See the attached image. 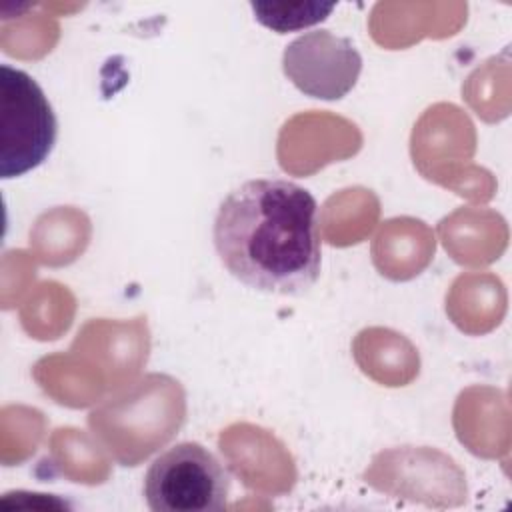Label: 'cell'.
<instances>
[{
	"instance_id": "7a4b0ae2",
	"label": "cell",
	"mask_w": 512,
	"mask_h": 512,
	"mask_svg": "<svg viewBox=\"0 0 512 512\" xmlns=\"http://www.w3.org/2000/svg\"><path fill=\"white\" fill-rule=\"evenodd\" d=\"M56 136V114L38 82L20 68L0 64V178L40 166Z\"/></svg>"
},
{
	"instance_id": "3957f363",
	"label": "cell",
	"mask_w": 512,
	"mask_h": 512,
	"mask_svg": "<svg viewBox=\"0 0 512 512\" xmlns=\"http://www.w3.org/2000/svg\"><path fill=\"white\" fill-rule=\"evenodd\" d=\"M230 474L198 442H180L146 470L144 498L152 512H218L226 508Z\"/></svg>"
},
{
	"instance_id": "5b68a950",
	"label": "cell",
	"mask_w": 512,
	"mask_h": 512,
	"mask_svg": "<svg viewBox=\"0 0 512 512\" xmlns=\"http://www.w3.org/2000/svg\"><path fill=\"white\" fill-rule=\"evenodd\" d=\"M254 18L276 34L296 32L310 28L314 24L324 22L332 10L336 8L334 2H320V0H300V2H250Z\"/></svg>"
},
{
	"instance_id": "6da1fadb",
	"label": "cell",
	"mask_w": 512,
	"mask_h": 512,
	"mask_svg": "<svg viewBox=\"0 0 512 512\" xmlns=\"http://www.w3.org/2000/svg\"><path fill=\"white\" fill-rule=\"evenodd\" d=\"M212 240L222 266L252 290L298 296L320 276L318 204L296 182L254 178L234 188L218 206Z\"/></svg>"
},
{
	"instance_id": "277c9868",
	"label": "cell",
	"mask_w": 512,
	"mask_h": 512,
	"mask_svg": "<svg viewBox=\"0 0 512 512\" xmlns=\"http://www.w3.org/2000/svg\"><path fill=\"white\" fill-rule=\"evenodd\" d=\"M282 70L304 96L340 100L356 86L362 56L350 38L330 30H312L284 48Z\"/></svg>"
}]
</instances>
